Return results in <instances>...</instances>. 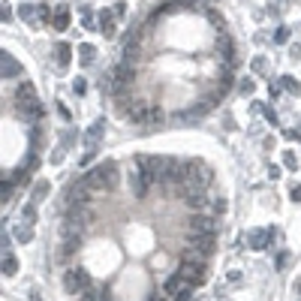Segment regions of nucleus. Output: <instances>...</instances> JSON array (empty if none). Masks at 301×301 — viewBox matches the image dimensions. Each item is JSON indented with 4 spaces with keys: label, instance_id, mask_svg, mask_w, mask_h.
I'll list each match as a JSON object with an SVG mask.
<instances>
[{
    "label": "nucleus",
    "instance_id": "nucleus-1",
    "mask_svg": "<svg viewBox=\"0 0 301 301\" xmlns=\"http://www.w3.org/2000/svg\"><path fill=\"white\" fill-rule=\"evenodd\" d=\"M84 181H87V187L97 190V193H112L118 187V166L105 160V163H100V166H94L91 172H87Z\"/></svg>",
    "mask_w": 301,
    "mask_h": 301
},
{
    "label": "nucleus",
    "instance_id": "nucleus-2",
    "mask_svg": "<svg viewBox=\"0 0 301 301\" xmlns=\"http://www.w3.org/2000/svg\"><path fill=\"white\" fill-rule=\"evenodd\" d=\"M63 286H66L69 295H84L87 289H91V277H87L84 268H69L63 274Z\"/></svg>",
    "mask_w": 301,
    "mask_h": 301
},
{
    "label": "nucleus",
    "instance_id": "nucleus-3",
    "mask_svg": "<svg viewBox=\"0 0 301 301\" xmlns=\"http://www.w3.org/2000/svg\"><path fill=\"white\" fill-rule=\"evenodd\" d=\"M193 283H187L181 274H172L169 280H166V295L172 298V301H190L193 298Z\"/></svg>",
    "mask_w": 301,
    "mask_h": 301
},
{
    "label": "nucleus",
    "instance_id": "nucleus-4",
    "mask_svg": "<svg viewBox=\"0 0 301 301\" xmlns=\"http://www.w3.org/2000/svg\"><path fill=\"white\" fill-rule=\"evenodd\" d=\"M178 274L187 280V283H193V286H202V283L208 280V271H205V262H181V268H178Z\"/></svg>",
    "mask_w": 301,
    "mask_h": 301
},
{
    "label": "nucleus",
    "instance_id": "nucleus-5",
    "mask_svg": "<svg viewBox=\"0 0 301 301\" xmlns=\"http://www.w3.org/2000/svg\"><path fill=\"white\" fill-rule=\"evenodd\" d=\"M187 235L190 238H199V235H214V220L205 217V214H193L187 220Z\"/></svg>",
    "mask_w": 301,
    "mask_h": 301
},
{
    "label": "nucleus",
    "instance_id": "nucleus-6",
    "mask_svg": "<svg viewBox=\"0 0 301 301\" xmlns=\"http://www.w3.org/2000/svg\"><path fill=\"white\" fill-rule=\"evenodd\" d=\"M87 196H91V187H87L84 178H81V181H73V184L66 187V202H69V205H87V202H91Z\"/></svg>",
    "mask_w": 301,
    "mask_h": 301
},
{
    "label": "nucleus",
    "instance_id": "nucleus-7",
    "mask_svg": "<svg viewBox=\"0 0 301 301\" xmlns=\"http://www.w3.org/2000/svg\"><path fill=\"white\" fill-rule=\"evenodd\" d=\"M271 241H274V229H253V232L247 235L250 250H265V247H271Z\"/></svg>",
    "mask_w": 301,
    "mask_h": 301
},
{
    "label": "nucleus",
    "instance_id": "nucleus-8",
    "mask_svg": "<svg viewBox=\"0 0 301 301\" xmlns=\"http://www.w3.org/2000/svg\"><path fill=\"white\" fill-rule=\"evenodd\" d=\"M130 181H133V190H136V196H145V193L151 190V184H154L157 178H154V175H148L145 169H139V166H136V172L130 175Z\"/></svg>",
    "mask_w": 301,
    "mask_h": 301
},
{
    "label": "nucleus",
    "instance_id": "nucleus-9",
    "mask_svg": "<svg viewBox=\"0 0 301 301\" xmlns=\"http://www.w3.org/2000/svg\"><path fill=\"white\" fill-rule=\"evenodd\" d=\"M130 118L139 120V123H151V120H160V109H157V105H148V102H136Z\"/></svg>",
    "mask_w": 301,
    "mask_h": 301
},
{
    "label": "nucleus",
    "instance_id": "nucleus-10",
    "mask_svg": "<svg viewBox=\"0 0 301 301\" xmlns=\"http://www.w3.org/2000/svg\"><path fill=\"white\" fill-rule=\"evenodd\" d=\"M0 76H3V79H19L21 76V63L15 60L12 55H6V51L0 55Z\"/></svg>",
    "mask_w": 301,
    "mask_h": 301
},
{
    "label": "nucleus",
    "instance_id": "nucleus-11",
    "mask_svg": "<svg viewBox=\"0 0 301 301\" xmlns=\"http://www.w3.org/2000/svg\"><path fill=\"white\" fill-rule=\"evenodd\" d=\"M102 133H105V120L100 118V120H94V127L87 130V139H84V145H87V151H91V154H97V141H100Z\"/></svg>",
    "mask_w": 301,
    "mask_h": 301
},
{
    "label": "nucleus",
    "instance_id": "nucleus-12",
    "mask_svg": "<svg viewBox=\"0 0 301 301\" xmlns=\"http://www.w3.org/2000/svg\"><path fill=\"white\" fill-rule=\"evenodd\" d=\"M100 33L105 40H112L115 33H118V19H115V12H102L100 15Z\"/></svg>",
    "mask_w": 301,
    "mask_h": 301
},
{
    "label": "nucleus",
    "instance_id": "nucleus-13",
    "mask_svg": "<svg viewBox=\"0 0 301 301\" xmlns=\"http://www.w3.org/2000/svg\"><path fill=\"white\" fill-rule=\"evenodd\" d=\"M30 102H37V91H33V84L21 81L15 91V105H30Z\"/></svg>",
    "mask_w": 301,
    "mask_h": 301
},
{
    "label": "nucleus",
    "instance_id": "nucleus-14",
    "mask_svg": "<svg viewBox=\"0 0 301 301\" xmlns=\"http://www.w3.org/2000/svg\"><path fill=\"white\" fill-rule=\"evenodd\" d=\"M184 202H187V208H190V211H202V208L208 205V199L202 196V190H199V187H190Z\"/></svg>",
    "mask_w": 301,
    "mask_h": 301
},
{
    "label": "nucleus",
    "instance_id": "nucleus-15",
    "mask_svg": "<svg viewBox=\"0 0 301 301\" xmlns=\"http://www.w3.org/2000/svg\"><path fill=\"white\" fill-rule=\"evenodd\" d=\"M51 27H55V30H66L69 27V9L66 6L55 9V15H51Z\"/></svg>",
    "mask_w": 301,
    "mask_h": 301
},
{
    "label": "nucleus",
    "instance_id": "nucleus-16",
    "mask_svg": "<svg viewBox=\"0 0 301 301\" xmlns=\"http://www.w3.org/2000/svg\"><path fill=\"white\" fill-rule=\"evenodd\" d=\"M19 15H21V21H27L30 27H42V24H40V9H37V6H21Z\"/></svg>",
    "mask_w": 301,
    "mask_h": 301
},
{
    "label": "nucleus",
    "instance_id": "nucleus-17",
    "mask_svg": "<svg viewBox=\"0 0 301 301\" xmlns=\"http://www.w3.org/2000/svg\"><path fill=\"white\" fill-rule=\"evenodd\" d=\"M193 247H196L199 253H211L214 250V235H199V238H190Z\"/></svg>",
    "mask_w": 301,
    "mask_h": 301
},
{
    "label": "nucleus",
    "instance_id": "nucleus-18",
    "mask_svg": "<svg viewBox=\"0 0 301 301\" xmlns=\"http://www.w3.org/2000/svg\"><path fill=\"white\" fill-rule=\"evenodd\" d=\"M12 235H15V241L30 244V241H33V226H24V223H21V226H15V232H12Z\"/></svg>",
    "mask_w": 301,
    "mask_h": 301
},
{
    "label": "nucleus",
    "instance_id": "nucleus-19",
    "mask_svg": "<svg viewBox=\"0 0 301 301\" xmlns=\"http://www.w3.org/2000/svg\"><path fill=\"white\" fill-rule=\"evenodd\" d=\"M69 58H73V48H69L66 42H60V45H58V66L66 69V66H69Z\"/></svg>",
    "mask_w": 301,
    "mask_h": 301
},
{
    "label": "nucleus",
    "instance_id": "nucleus-20",
    "mask_svg": "<svg viewBox=\"0 0 301 301\" xmlns=\"http://www.w3.org/2000/svg\"><path fill=\"white\" fill-rule=\"evenodd\" d=\"M81 301H109V292H105V289H97V286H91V289H87L84 295H79Z\"/></svg>",
    "mask_w": 301,
    "mask_h": 301
},
{
    "label": "nucleus",
    "instance_id": "nucleus-21",
    "mask_svg": "<svg viewBox=\"0 0 301 301\" xmlns=\"http://www.w3.org/2000/svg\"><path fill=\"white\" fill-rule=\"evenodd\" d=\"M3 274H6V277L19 274V259H15L12 253H3Z\"/></svg>",
    "mask_w": 301,
    "mask_h": 301
},
{
    "label": "nucleus",
    "instance_id": "nucleus-22",
    "mask_svg": "<svg viewBox=\"0 0 301 301\" xmlns=\"http://www.w3.org/2000/svg\"><path fill=\"white\" fill-rule=\"evenodd\" d=\"M12 193H15V181H12V178H3V184H0V199L9 202Z\"/></svg>",
    "mask_w": 301,
    "mask_h": 301
},
{
    "label": "nucleus",
    "instance_id": "nucleus-23",
    "mask_svg": "<svg viewBox=\"0 0 301 301\" xmlns=\"http://www.w3.org/2000/svg\"><path fill=\"white\" fill-rule=\"evenodd\" d=\"M45 196H48V181H40L37 187H33V196H30V199H33V205H37V202H42Z\"/></svg>",
    "mask_w": 301,
    "mask_h": 301
},
{
    "label": "nucleus",
    "instance_id": "nucleus-24",
    "mask_svg": "<svg viewBox=\"0 0 301 301\" xmlns=\"http://www.w3.org/2000/svg\"><path fill=\"white\" fill-rule=\"evenodd\" d=\"M283 166H286L289 172H295V169H298V157H295L292 151H283Z\"/></svg>",
    "mask_w": 301,
    "mask_h": 301
},
{
    "label": "nucleus",
    "instance_id": "nucleus-25",
    "mask_svg": "<svg viewBox=\"0 0 301 301\" xmlns=\"http://www.w3.org/2000/svg\"><path fill=\"white\" fill-rule=\"evenodd\" d=\"M79 55H81V60H84V63H91L97 51H94V45H87V42H84V45H79Z\"/></svg>",
    "mask_w": 301,
    "mask_h": 301
},
{
    "label": "nucleus",
    "instance_id": "nucleus-26",
    "mask_svg": "<svg viewBox=\"0 0 301 301\" xmlns=\"http://www.w3.org/2000/svg\"><path fill=\"white\" fill-rule=\"evenodd\" d=\"M24 220L33 226V223H37V205H24Z\"/></svg>",
    "mask_w": 301,
    "mask_h": 301
},
{
    "label": "nucleus",
    "instance_id": "nucleus-27",
    "mask_svg": "<svg viewBox=\"0 0 301 301\" xmlns=\"http://www.w3.org/2000/svg\"><path fill=\"white\" fill-rule=\"evenodd\" d=\"M283 87H286V91H295V94H301V84H298V81H292L289 76H283Z\"/></svg>",
    "mask_w": 301,
    "mask_h": 301
},
{
    "label": "nucleus",
    "instance_id": "nucleus-28",
    "mask_svg": "<svg viewBox=\"0 0 301 301\" xmlns=\"http://www.w3.org/2000/svg\"><path fill=\"white\" fill-rule=\"evenodd\" d=\"M274 40H277V42H286V40H289V30H286V27H277Z\"/></svg>",
    "mask_w": 301,
    "mask_h": 301
},
{
    "label": "nucleus",
    "instance_id": "nucleus-29",
    "mask_svg": "<svg viewBox=\"0 0 301 301\" xmlns=\"http://www.w3.org/2000/svg\"><path fill=\"white\" fill-rule=\"evenodd\" d=\"M40 9V24H48L51 21V15H48V6H37Z\"/></svg>",
    "mask_w": 301,
    "mask_h": 301
},
{
    "label": "nucleus",
    "instance_id": "nucleus-30",
    "mask_svg": "<svg viewBox=\"0 0 301 301\" xmlns=\"http://www.w3.org/2000/svg\"><path fill=\"white\" fill-rule=\"evenodd\" d=\"M286 262H289V253H280V256H277V268L283 271V268H286Z\"/></svg>",
    "mask_w": 301,
    "mask_h": 301
},
{
    "label": "nucleus",
    "instance_id": "nucleus-31",
    "mask_svg": "<svg viewBox=\"0 0 301 301\" xmlns=\"http://www.w3.org/2000/svg\"><path fill=\"white\" fill-rule=\"evenodd\" d=\"M112 12H115V19H120V15L127 12V3H115V9H112Z\"/></svg>",
    "mask_w": 301,
    "mask_h": 301
},
{
    "label": "nucleus",
    "instance_id": "nucleus-32",
    "mask_svg": "<svg viewBox=\"0 0 301 301\" xmlns=\"http://www.w3.org/2000/svg\"><path fill=\"white\" fill-rule=\"evenodd\" d=\"M84 87H87V84H84L81 79H76V81H73V91H76V94H84Z\"/></svg>",
    "mask_w": 301,
    "mask_h": 301
},
{
    "label": "nucleus",
    "instance_id": "nucleus-33",
    "mask_svg": "<svg viewBox=\"0 0 301 301\" xmlns=\"http://www.w3.org/2000/svg\"><path fill=\"white\" fill-rule=\"evenodd\" d=\"M73 141H76V133H73V130L63 133V148H66V145H73Z\"/></svg>",
    "mask_w": 301,
    "mask_h": 301
},
{
    "label": "nucleus",
    "instance_id": "nucleus-34",
    "mask_svg": "<svg viewBox=\"0 0 301 301\" xmlns=\"http://www.w3.org/2000/svg\"><path fill=\"white\" fill-rule=\"evenodd\" d=\"M0 19H3V24L12 19V12H9V6H6V3H3V9H0Z\"/></svg>",
    "mask_w": 301,
    "mask_h": 301
},
{
    "label": "nucleus",
    "instance_id": "nucleus-35",
    "mask_svg": "<svg viewBox=\"0 0 301 301\" xmlns=\"http://www.w3.org/2000/svg\"><path fill=\"white\" fill-rule=\"evenodd\" d=\"M289 196H292V199H295V202H301V184H298V187H292V190H289Z\"/></svg>",
    "mask_w": 301,
    "mask_h": 301
},
{
    "label": "nucleus",
    "instance_id": "nucleus-36",
    "mask_svg": "<svg viewBox=\"0 0 301 301\" xmlns=\"http://www.w3.org/2000/svg\"><path fill=\"white\" fill-rule=\"evenodd\" d=\"M60 160H63V148H60V151H55V154H51V163H60Z\"/></svg>",
    "mask_w": 301,
    "mask_h": 301
},
{
    "label": "nucleus",
    "instance_id": "nucleus-37",
    "mask_svg": "<svg viewBox=\"0 0 301 301\" xmlns=\"http://www.w3.org/2000/svg\"><path fill=\"white\" fill-rule=\"evenodd\" d=\"M151 301H163V298H160V295H157V298H151Z\"/></svg>",
    "mask_w": 301,
    "mask_h": 301
},
{
    "label": "nucleus",
    "instance_id": "nucleus-38",
    "mask_svg": "<svg viewBox=\"0 0 301 301\" xmlns=\"http://www.w3.org/2000/svg\"><path fill=\"white\" fill-rule=\"evenodd\" d=\"M298 295H301V283H298Z\"/></svg>",
    "mask_w": 301,
    "mask_h": 301
},
{
    "label": "nucleus",
    "instance_id": "nucleus-39",
    "mask_svg": "<svg viewBox=\"0 0 301 301\" xmlns=\"http://www.w3.org/2000/svg\"><path fill=\"white\" fill-rule=\"evenodd\" d=\"M205 3H214V0H205Z\"/></svg>",
    "mask_w": 301,
    "mask_h": 301
}]
</instances>
